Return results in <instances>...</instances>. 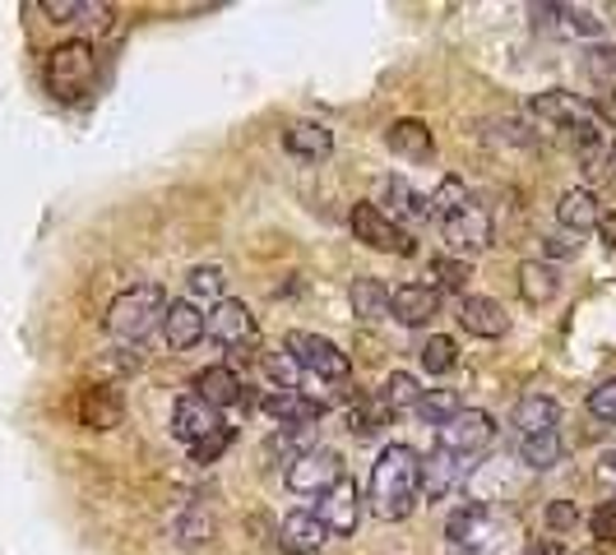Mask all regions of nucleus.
I'll use <instances>...</instances> for the list:
<instances>
[{
  "instance_id": "a878e982",
  "label": "nucleus",
  "mask_w": 616,
  "mask_h": 555,
  "mask_svg": "<svg viewBox=\"0 0 616 555\" xmlns=\"http://www.w3.org/2000/svg\"><path fill=\"white\" fill-rule=\"evenodd\" d=\"M380 199L384 204H390V218L399 223H418V218H431V204H427V195H418L413 191V185H408L403 176H390V181H384L380 185Z\"/></svg>"
},
{
  "instance_id": "49530a36",
  "label": "nucleus",
  "mask_w": 616,
  "mask_h": 555,
  "mask_svg": "<svg viewBox=\"0 0 616 555\" xmlns=\"http://www.w3.org/2000/svg\"><path fill=\"white\" fill-rule=\"evenodd\" d=\"M524 555H561V546H556V542H533Z\"/></svg>"
},
{
  "instance_id": "b1692460",
  "label": "nucleus",
  "mask_w": 616,
  "mask_h": 555,
  "mask_svg": "<svg viewBox=\"0 0 616 555\" xmlns=\"http://www.w3.org/2000/svg\"><path fill=\"white\" fill-rule=\"evenodd\" d=\"M515 426H520V440L556 431L561 426V403L547 399V393H528V399H520V408H515Z\"/></svg>"
},
{
  "instance_id": "6ab92c4d",
  "label": "nucleus",
  "mask_w": 616,
  "mask_h": 555,
  "mask_svg": "<svg viewBox=\"0 0 616 555\" xmlns=\"http://www.w3.org/2000/svg\"><path fill=\"white\" fill-rule=\"evenodd\" d=\"M265 412L274 421H284V426H311V421L325 417V403L320 399H306L301 389H274L265 399Z\"/></svg>"
},
{
  "instance_id": "0eeeda50",
  "label": "nucleus",
  "mask_w": 616,
  "mask_h": 555,
  "mask_svg": "<svg viewBox=\"0 0 616 555\" xmlns=\"http://www.w3.org/2000/svg\"><path fill=\"white\" fill-rule=\"evenodd\" d=\"M284 348L297 357L301 370H311V376H320V380H348V376H352L348 352H339V348H333L329 338H320V333L297 329V333H288Z\"/></svg>"
},
{
  "instance_id": "393cba45",
  "label": "nucleus",
  "mask_w": 616,
  "mask_h": 555,
  "mask_svg": "<svg viewBox=\"0 0 616 555\" xmlns=\"http://www.w3.org/2000/svg\"><path fill=\"white\" fill-rule=\"evenodd\" d=\"M556 292H561V274L552 269V264H543V259L520 264V297L528 306H547V301H556Z\"/></svg>"
},
{
  "instance_id": "ea45409f",
  "label": "nucleus",
  "mask_w": 616,
  "mask_h": 555,
  "mask_svg": "<svg viewBox=\"0 0 616 555\" xmlns=\"http://www.w3.org/2000/svg\"><path fill=\"white\" fill-rule=\"evenodd\" d=\"M227 444H233V426H218L209 440H199V444L191 449V459H195V463H214Z\"/></svg>"
},
{
  "instance_id": "2eb2a0df",
  "label": "nucleus",
  "mask_w": 616,
  "mask_h": 555,
  "mask_svg": "<svg viewBox=\"0 0 616 555\" xmlns=\"http://www.w3.org/2000/svg\"><path fill=\"white\" fill-rule=\"evenodd\" d=\"M325 542H329V527L311 510H297V514H288L284 523H278V546L292 551V555H316Z\"/></svg>"
},
{
  "instance_id": "37998d69",
  "label": "nucleus",
  "mask_w": 616,
  "mask_h": 555,
  "mask_svg": "<svg viewBox=\"0 0 616 555\" xmlns=\"http://www.w3.org/2000/svg\"><path fill=\"white\" fill-rule=\"evenodd\" d=\"M552 255H579V236H547Z\"/></svg>"
},
{
  "instance_id": "a18cd8bd",
  "label": "nucleus",
  "mask_w": 616,
  "mask_h": 555,
  "mask_svg": "<svg viewBox=\"0 0 616 555\" xmlns=\"http://www.w3.org/2000/svg\"><path fill=\"white\" fill-rule=\"evenodd\" d=\"M598 236H603V241H607V250L616 255V214H607V218L598 223Z\"/></svg>"
},
{
  "instance_id": "6e6552de",
  "label": "nucleus",
  "mask_w": 616,
  "mask_h": 555,
  "mask_svg": "<svg viewBox=\"0 0 616 555\" xmlns=\"http://www.w3.org/2000/svg\"><path fill=\"white\" fill-rule=\"evenodd\" d=\"M352 232H357V241L371 246V250H390V255H413V236H408L384 208L376 204H357L352 208Z\"/></svg>"
},
{
  "instance_id": "de8ad7c7",
  "label": "nucleus",
  "mask_w": 616,
  "mask_h": 555,
  "mask_svg": "<svg viewBox=\"0 0 616 555\" xmlns=\"http://www.w3.org/2000/svg\"><path fill=\"white\" fill-rule=\"evenodd\" d=\"M607 176H612V181H616V144H612V148H607Z\"/></svg>"
},
{
  "instance_id": "dca6fc26",
  "label": "nucleus",
  "mask_w": 616,
  "mask_h": 555,
  "mask_svg": "<svg viewBox=\"0 0 616 555\" xmlns=\"http://www.w3.org/2000/svg\"><path fill=\"white\" fill-rule=\"evenodd\" d=\"M74 412H80V426H89V431H112V426H121V417H125L121 393L102 389V384L80 389V403H74Z\"/></svg>"
},
{
  "instance_id": "f8f14e48",
  "label": "nucleus",
  "mask_w": 616,
  "mask_h": 555,
  "mask_svg": "<svg viewBox=\"0 0 616 555\" xmlns=\"http://www.w3.org/2000/svg\"><path fill=\"white\" fill-rule=\"evenodd\" d=\"M218 426H223L218 408H209L199 393H182V399H176V408H172V435L176 440H186L195 449L199 440H209Z\"/></svg>"
},
{
  "instance_id": "f03ea898",
  "label": "nucleus",
  "mask_w": 616,
  "mask_h": 555,
  "mask_svg": "<svg viewBox=\"0 0 616 555\" xmlns=\"http://www.w3.org/2000/svg\"><path fill=\"white\" fill-rule=\"evenodd\" d=\"M163 315H167V297L158 282H135L107 306V333L125 348H140L148 342L153 329H163Z\"/></svg>"
},
{
  "instance_id": "20e7f679",
  "label": "nucleus",
  "mask_w": 616,
  "mask_h": 555,
  "mask_svg": "<svg viewBox=\"0 0 616 555\" xmlns=\"http://www.w3.org/2000/svg\"><path fill=\"white\" fill-rule=\"evenodd\" d=\"M528 112L537 116V125H543V130H561V135H566L579 153H588V148L598 144V116H594V107H588V102H579L575 93H561V89L537 93Z\"/></svg>"
},
{
  "instance_id": "7ed1b4c3",
  "label": "nucleus",
  "mask_w": 616,
  "mask_h": 555,
  "mask_svg": "<svg viewBox=\"0 0 616 555\" xmlns=\"http://www.w3.org/2000/svg\"><path fill=\"white\" fill-rule=\"evenodd\" d=\"M42 79H47V93L51 97L80 102L97 84V51L84 38H70L61 47H51L47 51V65H42Z\"/></svg>"
},
{
  "instance_id": "58836bf2",
  "label": "nucleus",
  "mask_w": 616,
  "mask_h": 555,
  "mask_svg": "<svg viewBox=\"0 0 616 555\" xmlns=\"http://www.w3.org/2000/svg\"><path fill=\"white\" fill-rule=\"evenodd\" d=\"M588 412L616 426V380H607V384H598L594 393H588Z\"/></svg>"
},
{
  "instance_id": "c9c22d12",
  "label": "nucleus",
  "mask_w": 616,
  "mask_h": 555,
  "mask_svg": "<svg viewBox=\"0 0 616 555\" xmlns=\"http://www.w3.org/2000/svg\"><path fill=\"white\" fill-rule=\"evenodd\" d=\"M223 287H227V278H223L218 264H199V269H191V297L195 301H223Z\"/></svg>"
},
{
  "instance_id": "bb28decb",
  "label": "nucleus",
  "mask_w": 616,
  "mask_h": 555,
  "mask_svg": "<svg viewBox=\"0 0 616 555\" xmlns=\"http://www.w3.org/2000/svg\"><path fill=\"white\" fill-rule=\"evenodd\" d=\"M348 301H352L357 320H384V315H390V287L367 274V278H357L348 287Z\"/></svg>"
},
{
  "instance_id": "423d86ee",
  "label": "nucleus",
  "mask_w": 616,
  "mask_h": 555,
  "mask_svg": "<svg viewBox=\"0 0 616 555\" xmlns=\"http://www.w3.org/2000/svg\"><path fill=\"white\" fill-rule=\"evenodd\" d=\"M343 482V459L333 449H306L288 463V491L297 495H329L333 486Z\"/></svg>"
},
{
  "instance_id": "a211bd4d",
  "label": "nucleus",
  "mask_w": 616,
  "mask_h": 555,
  "mask_svg": "<svg viewBox=\"0 0 616 555\" xmlns=\"http://www.w3.org/2000/svg\"><path fill=\"white\" fill-rule=\"evenodd\" d=\"M384 144H390V153L403 157V163H431L435 157L431 125H422V121H394L384 130Z\"/></svg>"
},
{
  "instance_id": "09e8293b",
  "label": "nucleus",
  "mask_w": 616,
  "mask_h": 555,
  "mask_svg": "<svg viewBox=\"0 0 616 555\" xmlns=\"http://www.w3.org/2000/svg\"><path fill=\"white\" fill-rule=\"evenodd\" d=\"M584 555H594V551H584Z\"/></svg>"
},
{
  "instance_id": "473e14b6",
  "label": "nucleus",
  "mask_w": 616,
  "mask_h": 555,
  "mask_svg": "<svg viewBox=\"0 0 616 555\" xmlns=\"http://www.w3.org/2000/svg\"><path fill=\"white\" fill-rule=\"evenodd\" d=\"M42 14H51L57 23H74V19H93L97 29H107L112 23V10L107 6H84V0H47Z\"/></svg>"
},
{
  "instance_id": "7c9ffc66",
  "label": "nucleus",
  "mask_w": 616,
  "mask_h": 555,
  "mask_svg": "<svg viewBox=\"0 0 616 555\" xmlns=\"http://www.w3.org/2000/svg\"><path fill=\"white\" fill-rule=\"evenodd\" d=\"M418 357H422L427 376H450V370L459 366V348H454V338H445V333H431L418 348Z\"/></svg>"
},
{
  "instance_id": "1a4fd4ad",
  "label": "nucleus",
  "mask_w": 616,
  "mask_h": 555,
  "mask_svg": "<svg viewBox=\"0 0 616 555\" xmlns=\"http://www.w3.org/2000/svg\"><path fill=\"white\" fill-rule=\"evenodd\" d=\"M441 232H445L454 255H478V250L492 246V214H486V204L469 199L464 208H454V214L441 223Z\"/></svg>"
},
{
  "instance_id": "c756f323",
  "label": "nucleus",
  "mask_w": 616,
  "mask_h": 555,
  "mask_svg": "<svg viewBox=\"0 0 616 555\" xmlns=\"http://www.w3.org/2000/svg\"><path fill=\"white\" fill-rule=\"evenodd\" d=\"M390 408H384L380 399H357V408L348 412V431L357 435V440H371V435H380L384 426H390Z\"/></svg>"
},
{
  "instance_id": "9d476101",
  "label": "nucleus",
  "mask_w": 616,
  "mask_h": 555,
  "mask_svg": "<svg viewBox=\"0 0 616 555\" xmlns=\"http://www.w3.org/2000/svg\"><path fill=\"white\" fill-rule=\"evenodd\" d=\"M204 333H209L218 348H250V342L260 338V325H255L246 301H218L209 310V320H204Z\"/></svg>"
},
{
  "instance_id": "4c0bfd02",
  "label": "nucleus",
  "mask_w": 616,
  "mask_h": 555,
  "mask_svg": "<svg viewBox=\"0 0 616 555\" xmlns=\"http://www.w3.org/2000/svg\"><path fill=\"white\" fill-rule=\"evenodd\" d=\"M588 533H594L598 542H616V500H607V505H598L594 514H588Z\"/></svg>"
},
{
  "instance_id": "ddd939ff",
  "label": "nucleus",
  "mask_w": 616,
  "mask_h": 555,
  "mask_svg": "<svg viewBox=\"0 0 616 555\" xmlns=\"http://www.w3.org/2000/svg\"><path fill=\"white\" fill-rule=\"evenodd\" d=\"M473 459H454L445 449H431V459L422 463V495L427 500H445L450 491H459L469 482Z\"/></svg>"
},
{
  "instance_id": "39448f33",
  "label": "nucleus",
  "mask_w": 616,
  "mask_h": 555,
  "mask_svg": "<svg viewBox=\"0 0 616 555\" xmlns=\"http://www.w3.org/2000/svg\"><path fill=\"white\" fill-rule=\"evenodd\" d=\"M492 435H496V426L482 408H459L445 426H435V449H445L454 459H478L482 449L492 444Z\"/></svg>"
},
{
  "instance_id": "f3484780",
  "label": "nucleus",
  "mask_w": 616,
  "mask_h": 555,
  "mask_svg": "<svg viewBox=\"0 0 616 555\" xmlns=\"http://www.w3.org/2000/svg\"><path fill=\"white\" fill-rule=\"evenodd\" d=\"M459 325L473 338H501L510 329V315L496 297H464L459 301Z\"/></svg>"
},
{
  "instance_id": "72a5a7b5",
  "label": "nucleus",
  "mask_w": 616,
  "mask_h": 555,
  "mask_svg": "<svg viewBox=\"0 0 616 555\" xmlns=\"http://www.w3.org/2000/svg\"><path fill=\"white\" fill-rule=\"evenodd\" d=\"M427 426H445V421L459 412V393L454 389H431V393H422L418 399V408H413Z\"/></svg>"
},
{
  "instance_id": "f704fd0d",
  "label": "nucleus",
  "mask_w": 616,
  "mask_h": 555,
  "mask_svg": "<svg viewBox=\"0 0 616 555\" xmlns=\"http://www.w3.org/2000/svg\"><path fill=\"white\" fill-rule=\"evenodd\" d=\"M427 204H431V218H441V223H445V218L454 214V208H464V204H469V185L459 181V176H445L441 185H435V195H431Z\"/></svg>"
},
{
  "instance_id": "c85d7f7f",
  "label": "nucleus",
  "mask_w": 616,
  "mask_h": 555,
  "mask_svg": "<svg viewBox=\"0 0 616 555\" xmlns=\"http://www.w3.org/2000/svg\"><path fill=\"white\" fill-rule=\"evenodd\" d=\"M469 278H473L469 259H459V255L431 259V287H435V292H469Z\"/></svg>"
},
{
  "instance_id": "aec40b11",
  "label": "nucleus",
  "mask_w": 616,
  "mask_h": 555,
  "mask_svg": "<svg viewBox=\"0 0 616 555\" xmlns=\"http://www.w3.org/2000/svg\"><path fill=\"white\" fill-rule=\"evenodd\" d=\"M163 338H167L172 352L195 348V342L204 338V315H199V306L195 301H172L167 315H163Z\"/></svg>"
},
{
  "instance_id": "e433bc0d",
  "label": "nucleus",
  "mask_w": 616,
  "mask_h": 555,
  "mask_svg": "<svg viewBox=\"0 0 616 555\" xmlns=\"http://www.w3.org/2000/svg\"><path fill=\"white\" fill-rule=\"evenodd\" d=\"M265 376H269L278 389H297V384H301V366H297V357H292V352L278 348V352H269V357H265Z\"/></svg>"
},
{
  "instance_id": "9b49d317",
  "label": "nucleus",
  "mask_w": 616,
  "mask_h": 555,
  "mask_svg": "<svg viewBox=\"0 0 616 555\" xmlns=\"http://www.w3.org/2000/svg\"><path fill=\"white\" fill-rule=\"evenodd\" d=\"M362 491H357V482H339L329 495H320V523L329 527L333 537H352L357 533V523H362Z\"/></svg>"
},
{
  "instance_id": "79ce46f5",
  "label": "nucleus",
  "mask_w": 616,
  "mask_h": 555,
  "mask_svg": "<svg viewBox=\"0 0 616 555\" xmlns=\"http://www.w3.org/2000/svg\"><path fill=\"white\" fill-rule=\"evenodd\" d=\"M547 523H552V527H575V523H579V510L566 505V500H556V505L547 510Z\"/></svg>"
},
{
  "instance_id": "cd10ccee",
  "label": "nucleus",
  "mask_w": 616,
  "mask_h": 555,
  "mask_svg": "<svg viewBox=\"0 0 616 555\" xmlns=\"http://www.w3.org/2000/svg\"><path fill=\"white\" fill-rule=\"evenodd\" d=\"M561 454H566V444H561V435H556V431H547V435H524V440H520V459H524L533 472L556 467V463H561Z\"/></svg>"
},
{
  "instance_id": "4be33fe9",
  "label": "nucleus",
  "mask_w": 616,
  "mask_h": 555,
  "mask_svg": "<svg viewBox=\"0 0 616 555\" xmlns=\"http://www.w3.org/2000/svg\"><path fill=\"white\" fill-rule=\"evenodd\" d=\"M195 393L209 408H233V403H242V376L227 366H204L195 376Z\"/></svg>"
},
{
  "instance_id": "c03bdc74",
  "label": "nucleus",
  "mask_w": 616,
  "mask_h": 555,
  "mask_svg": "<svg viewBox=\"0 0 616 555\" xmlns=\"http://www.w3.org/2000/svg\"><path fill=\"white\" fill-rule=\"evenodd\" d=\"M598 482H603V486H616V454H603V463H598Z\"/></svg>"
},
{
  "instance_id": "5701e85b",
  "label": "nucleus",
  "mask_w": 616,
  "mask_h": 555,
  "mask_svg": "<svg viewBox=\"0 0 616 555\" xmlns=\"http://www.w3.org/2000/svg\"><path fill=\"white\" fill-rule=\"evenodd\" d=\"M284 148L292 157H301V163H325V157L333 153V135H329L320 121H297L288 135H284Z\"/></svg>"
},
{
  "instance_id": "a19ab883",
  "label": "nucleus",
  "mask_w": 616,
  "mask_h": 555,
  "mask_svg": "<svg viewBox=\"0 0 616 555\" xmlns=\"http://www.w3.org/2000/svg\"><path fill=\"white\" fill-rule=\"evenodd\" d=\"M584 65H588V74H598L603 84H616V51H612V47L588 51V56H584Z\"/></svg>"
},
{
  "instance_id": "4468645a",
  "label": "nucleus",
  "mask_w": 616,
  "mask_h": 555,
  "mask_svg": "<svg viewBox=\"0 0 616 555\" xmlns=\"http://www.w3.org/2000/svg\"><path fill=\"white\" fill-rule=\"evenodd\" d=\"M390 315H399L403 325H431L435 315H441V292H435L431 282H403L390 292Z\"/></svg>"
},
{
  "instance_id": "f257e3e1",
  "label": "nucleus",
  "mask_w": 616,
  "mask_h": 555,
  "mask_svg": "<svg viewBox=\"0 0 616 555\" xmlns=\"http://www.w3.org/2000/svg\"><path fill=\"white\" fill-rule=\"evenodd\" d=\"M418 495H422V459H418V449L413 444H390L380 454V463L371 467V514L384 518V523H399L413 514L418 505Z\"/></svg>"
},
{
  "instance_id": "2f4dec72",
  "label": "nucleus",
  "mask_w": 616,
  "mask_h": 555,
  "mask_svg": "<svg viewBox=\"0 0 616 555\" xmlns=\"http://www.w3.org/2000/svg\"><path fill=\"white\" fill-rule=\"evenodd\" d=\"M376 399H380L384 408H390V412H403V408H418L422 389H418V380L408 376V370H394V376L380 384V393H376Z\"/></svg>"
},
{
  "instance_id": "412c9836",
  "label": "nucleus",
  "mask_w": 616,
  "mask_h": 555,
  "mask_svg": "<svg viewBox=\"0 0 616 555\" xmlns=\"http://www.w3.org/2000/svg\"><path fill=\"white\" fill-rule=\"evenodd\" d=\"M556 223L566 227L571 236H584V232H594L603 223V208L594 199V191H566L556 204Z\"/></svg>"
}]
</instances>
